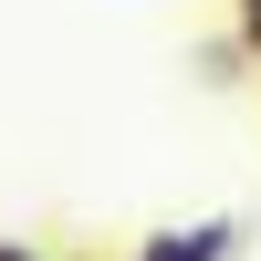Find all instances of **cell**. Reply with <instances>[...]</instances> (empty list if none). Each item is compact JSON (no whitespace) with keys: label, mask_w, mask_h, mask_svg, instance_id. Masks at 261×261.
I'll return each mask as SVG.
<instances>
[{"label":"cell","mask_w":261,"mask_h":261,"mask_svg":"<svg viewBox=\"0 0 261 261\" xmlns=\"http://www.w3.org/2000/svg\"><path fill=\"white\" fill-rule=\"evenodd\" d=\"M115 261H241V220H167V230H136Z\"/></svg>","instance_id":"cell-1"},{"label":"cell","mask_w":261,"mask_h":261,"mask_svg":"<svg viewBox=\"0 0 261 261\" xmlns=\"http://www.w3.org/2000/svg\"><path fill=\"white\" fill-rule=\"evenodd\" d=\"M0 261H63L53 241H0Z\"/></svg>","instance_id":"cell-4"},{"label":"cell","mask_w":261,"mask_h":261,"mask_svg":"<svg viewBox=\"0 0 261 261\" xmlns=\"http://www.w3.org/2000/svg\"><path fill=\"white\" fill-rule=\"evenodd\" d=\"M199 73H209V84H220V94H230V84H241V73H261V63H251L241 42L220 32V42H199Z\"/></svg>","instance_id":"cell-2"},{"label":"cell","mask_w":261,"mask_h":261,"mask_svg":"<svg viewBox=\"0 0 261 261\" xmlns=\"http://www.w3.org/2000/svg\"><path fill=\"white\" fill-rule=\"evenodd\" d=\"M230 42H241V53L261 63V0H230Z\"/></svg>","instance_id":"cell-3"}]
</instances>
